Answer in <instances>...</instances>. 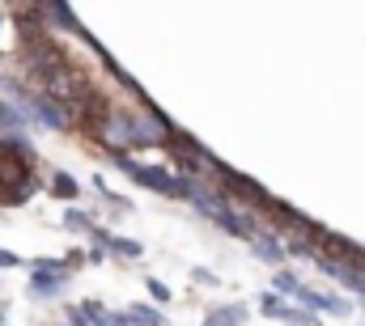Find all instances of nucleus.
<instances>
[{"instance_id": "10", "label": "nucleus", "mask_w": 365, "mask_h": 326, "mask_svg": "<svg viewBox=\"0 0 365 326\" xmlns=\"http://www.w3.org/2000/svg\"><path fill=\"white\" fill-rule=\"evenodd\" d=\"M149 293H153V297H158V301H166V297H170V293H166V284H162V280H149Z\"/></svg>"}, {"instance_id": "5", "label": "nucleus", "mask_w": 365, "mask_h": 326, "mask_svg": "<svg viewBox=\"0 0 365 326\" xmlns=\"http://www.w3.org/2000/svg\"><path fill=\"white\" fill-rule=\"evenodd\" d=\"M123 318H128V322H136V326H162V314H158V310H149V305H132Z\"/></svg>"}, {"instance_id": "1", "label": "nucleus", "mask_w": 365, "mask_h": 326, "mask_svg": "<svg viewBox=\"0 0 365 326\" xmlns=\"http://www.w3.org/2000/svg\"><path fill=\"white\" fill-rule=\"evenodd\" d=\"M98 140L110 149V153H128V149H145V136H140V123H136V115H128V110H106L102 119H98Z\"/></svg>"}, {"instance_id": "11", "label": "nucleus", "mask_w": 365, "mask_h": 326, "mask_svg": "<svg viewBox=\"0 0 365 326\" xmlns=\"http://www.w3.org/2000/svg\"><path fill=\"white\" fill-rule=\"evenodd\" d=\"M0 267H17V258H13L9 250H0Z\"/></svg>"}, {"instance_id": "4", "label": "nucleus", "mask_w": 365, "mask_h": 326, "mask_svg": "<svg viewBox=\"0 0 365 326\" xmlns=\"http://www.w3.org/2000/svg\"><path fill=\"white\" fill-rule=\"evenodd\" d=\"M247 322V310L242 305H225V310H217V314H208L204 326H242Z\"/></svg>"}, {"instance_id": "9", "label": "nucleus", "mask_w": 365, "mask_h": 326, "mask_svg": "<svg viewBox=\"0 0 365 326\" xmlns=\"http://www.w3.org/2000/svg\"><path fill=\"white\" fill-rule=\"evenodd\" d=\"M276 288H280V293H297V280H293V275H284V271H280V275H276Z\"/></svg>"}, {"instance_id": "7", "label": "nucleus", "mask_w": 365, "mask_h": 326, "mask_svg": "<svg viewBox=\"0 0 365 326\" xmlns=\"http://www.w3.org/2000/svg\"><path fill=\"white\" fill-rule=\"evenodd\" d=\"M64 225H68L73 233H90V221H86L81 212H68V216H64Z\"/></svg>"}, {"instance_id": "3", "label": "nucleus", "mask_w": 365, "mask_h": 326, "mask_svg": "<svg viewBox=\"0 0 365 326\" xmlns=\"http://www.w3.org/2000/svg\"><path fill=\"white\" fill-rule=\"evenodd\" d=\"M60 275L64 271H56V267H34V293H43V297H51V293H60Z\"/></svg>"}, {"instance_id": "8", "label": "nucleus", "mask_w": 365, "mask_h": 326, "mask_svg": "<svg viewBox=\"0 0 365 326\" xmlns=\"http://www.w3.org/2000/svg\"><path fill=\"white\" fill-rule=\"evenodd\" d=\"M255 254H259V258H268V263H276V258H280L276 242H259V246H255Z\"/></svg>"}, {"instance_id": "6", "label": "nucleus", "mask_w": 365, "mask_h": 326, "mask_svg": "<svg viewBox=\"0 0 365 326\" xmlns=\"http://www.w3.org/2000/svg\"><path fill=\"white\" fill-rule=\"evenodd\" d=\"M51 191H56V195H64V199H73V195H77V182H73L68 174H56V182H51Z\"/></svg>"}, {"instance_id": "2", "label": "nucleus", "mask_w": 365, "mask_h": 326, "mask_svg": "<svg viewBox=\"0 0 365 326\" xmlns=\"http://www.w3.org/2000/svg\"><path fill=\"white\" fill-rule=\"evenodd\" d=\"M115 162L123 165L136 182H145L149 191H162V195H175V199H191V182L182 178V174H170V169H158V165H140V162H132V157H123V153H115Z\"/></svg>"}]
</instances>
